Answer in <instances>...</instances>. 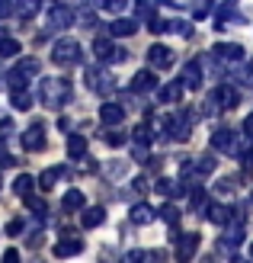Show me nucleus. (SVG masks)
<instances>
[{"label": "nucleus", "instance_id": "obj_1", "mask_svg": "<svg viewBox=\"0 0 253 263\" xmlns=\"http://www.w3.org/2000/svg\"><path fill=\"white\" fill-rule=\"evenodd\" d=\"M71 97H74V87H71V81H64V77H45V81L38 84V100H42V106H48V109H61Z\"/></svg>", "mask_w": 253, "mask_h": 263}, {"label": "nucleus", "instance_id": "obj_2", "mask_svg": "<svg viewBox=\"0 0 253 263\" xmlns=\"http://www.w3.org/2000/svg\"><path fill=\"white\" fill-rule=\"evenodd\" d=\"M192 122H196V112H192V106L170 112L167 119H164V138L186 141V138H189V132H192Z\"/></svg>", "mask_w": 253, "mask_h": 263}, {"label": "nucleus", "instance_id": "obj_3", "mask_svg": "<svg viewBox=\"0 0 253 263\" xmlns=\"http://www.w3.org/2000/svg\"><path fill=\"white\" fill-rule=\"evenodd\" d=\"M215 167H218V161L211 154L189 157V161H183V167H180V180L183 183H199V180H205V177L215 174Z\"/></svg>", "mask_w": 253, "mask_h": 263}, {"label": "nucleus", "instance_id": "obj_4", "mask_svg": "<svg viewBox=\"0 0 253 263\" xmlns=\"http://www.w3.org/2000/svg\"><path fill=\"white\" fill-rule=\"evenodd\" d=\"M87 84H90L93 93H100V97H112V93H115V87H119L115 74L106 68L103 61H100V64H93V68H87Z\"/></svg>", "mask_w": 253, "mask_h": 263}, {"label": "nucleus", "instance_id": "obj_5", "mask_svg": "<svg viewBox=\"0 0 253 263\" xmlns=\"http://www.w3.org/2000/svg\"><path fill=\"white\" fill-rule=\"evenodd\" d=\"M38 58H23L20 64H13L10 68V74H7V84H10V90H29V77L32 74H38Z\"/></svg>", "mask_w": 253, "mask_h": 263}, {"label": "nucleus", "instance_id": "obj_6", "mask_svg": "<svg viewBox=\"0 0 253 263\" xmlns=\"http://www.w3.org/2000/svg\"><path fill=\"white\" fill-rule=\"evenodd\" d=\"M237 100H241V97H237V90L231 84H218L208 93V100H205V112L211 116V112H221V109H234Z\"/></svg>", "mask_w": 253, "mask_h": 263}, {"label": "nucleus", "instance_id": "obj_7", "mask_svg": "<svg viewBox=\"0 0 253 263\" xmlns=\"http://www.w3.org/2000/svg\"><path fill=\"white\" fill-rule=\"evenodd\" d=\"M51 61L61 64V68H68V64H77V61H81V42H77V39H71V35L58 39V42L51 45Z\"/></svg>", "mask_w": 253, "mask_h": 263}, {"label": "nucleus", "instance_id": "obj_8", "mask_svg": "<svg viewBox=\"0 0 253 263\" xmlns=\"http://www.w3.org/2000/svg\"><path fill=\"white\" fill-rule=\"evenodd\" d=\"M93 55L103 64H119V61H128V51L125 48H115L112 45V35H96L93 39Z\"/></svg>", "mask_w": 253, "mask_h": 263}, {"label": "nucleus", "instance_id": "obj_9", "mask_svg": "<svg viewBox=\"0 0 253 263\" xmlns=\"http://www.w3.org/2000/svg\"><path fill=\"white\" fill-rule=\"evenodd\" d=\"M221 251H237V247L244 244V218H231L228 225H221Z\"/></svg>", "mask_w": 253, "mask_h": 263}, {"label": "nucleus", "instance_id": "obj_10", "mask_svg": "<svg viewBox=\"0 0 253 263\" xmlns=\"http://www.w3.org/2000/svg\"><path fill=\"white\" fill-rule=\"evenodd\" d=\"M211 151L237 154V132L234 128H215V132H211Z\"/></svg>", "mask_w": 253, "mask_h": 263}, {"label": "nucleus", "instance_id": "obj_11", "mask_svg": "<svg viewBox=\"0 0 253 263\" xmlns=\"http://www.w3.org/2000/svg\"><path fill=\"white\" fill-rule=\"evenodd\" d=\"M45 23L51 26V29H71V26L77 23V16H74V10L71 7H51L48 13H45Z\"/></svg>", "mask_w": 253, "mask_h": 263}, {"label": "nucleus", "instance_id": "obj_12", "mask_svg": "<svg viewBox=\"0 0 253 263\" xmlns=\"http://www.w3.org/2000/svg\"><path fill=\"white\" fill-rule=\"evenodd\" d=\"M244 55H247V51H244V45H241V42H215V45H211V58L228 61V64L241 61Z\"/></svg>", "mask_w": 253, "mask_h": 263}, {"label": "nucleus", "instance_id": "obj_13", "mask_svg": "<svg viewBox=\"0 0 253 263\" xmlns=\"http://www.w3.org/2000/svg\"><path fill=\"white\" fill-rule=\"evenodd\" d=\"M205 218L211 221V225H228L231 218H244V212H241V209H234V205H221V202H215V205L205 209Z\"/></svg>", "mask_w": 253, "mask_h": 263}, {"label": "nucleus", "instance_id": "obj_14", "mask_svg": "<svg viewBox=\"0 0 253 263\" xmlns=\"http://www.w3.org/2000/svg\"><path fill=\"white\" fill-rule=\"evenodd\" d=\"M20 144H23L26 151H42V148H45V125H42V122H32V125L20 135Z\"/></svg>", "mask_w": 253, "mask_h": 263}, {"label": "nucleus", "instance_id": "obj_15", "mask_svg": "<svg viewBox=\"0 0 253 263\" xmlns=\"http://www.w3.org/2000/svg\"><path fill=\"white\" fill-rule=\"evenodd\" d=\"M154 90H157V74H154V68H144V71H138L135 77H131V93H135V97L154 93Z\"/></svg>", "mask_w": 253, "mask_h": 263}, {"label": "nucleus", "instance_id": "obj_16", "mask_svg": "<svg viewBox=\"0 0 253 263\" xmlns=\"http://www.w3.org/2000/svg\"><path fill=\"white\" fill-rule=\"evenodd\" d=\"M173 58H177V55H173V48H167V45H161V42L148 48V64H151L154 71H164V68H170V64H173Z\"/></svg>", "mask_w": 253, "mask_h": 263}, {"label": "nucleus", "instance_id": "obj_17", "mask_svg": "<svg viewBox=\"0 0 253 263\" xmlns=\"http://www.w3.org/2000/svg\"><path fill=\"white\" fill-rule=\"evenodd\" d=\"M202 64L199 61H186L183 64V74H180V84H183V90H199L202 87Z\"/></svg>", "mask_w": 253, "mask_h": 263}, {"label": "nucleus", "instance_id": "obj_18", "mask_svg": "<svg viewBox=\"0 0 253 263\" xmlns=\"http://www.w3.org/2000/svg\"><path fill=\"white\" fill-rule=\"evenodd\" d=\"M177 257L180 260H192L196 257V251H199V234L196 231H186V234H177Z\"/></svg>", "mask_w": 253, "mask_h": 263}, {"label": "nucleus", "instance_id": "obj_19", "mask_svg": "<svg viewBox=\"0 0 253 263\" xmlns=\"http://www.w3.org/2000/svg\"><path fill=\"white\" fill-rule=\"evenodd\" d=\"M122 119H125V106L122 103H103L100 106V122L109 128V125H122Z\"/></svg>", "mask_w": 253, "mask_h": 263}, {"label": "nucleus", "instance_id": "obj_20", "mask_svg": "<svg viewBox=\"0 0 253 263\" xmlns=\"http://www.w3.org/2000/svg\"><path fill=\"white\" fill-rule=\"evenodd\" d=\"M128 218H131V225L144 228V225H151V221L157 218V209L148 205V202H135V205H131V212H128Z\"/></svg>", "mask_w": 253, "mask_h": 263}, {"label": "nucleus", "instance_id": "obj_21", "mask_svg": "<svg viewBox=\"0 0 253 263\" xmlns=\"http://www.w3.org/2000/svg\"><path fill=\"white\" fill-rule=\"evenodd\" d=\"M157 103H164V106H170V103H180L183 100V84H157Z\"/></svg>", "mask_w": 253, "mask_h": 263}, {"label": "nucleus", "instance_id": "obj_22", "mask_svg": "<svg viewBox=\"0 0 253 263\" xmlns=\"http://www.w3.org/2000/svg\"><path fill=\"white\" fill-rule=\"evenodd\" d=\"M106 32H109L112 39H128V35H135V32H138V20H131V16H119Z\"/></svg>", "mask_w": 253, "mask_h": 263}, {"label": "nucleus", "instance_id": "obj_23", "mask_svg": "<svg viewBox=\"0 0 253 263\" xmlns=\"http://www.w3.org/2000/svg\"><path fill=\"white\" fill-rule=\"evenodd\" d=\"M161 196H167V199H180V196H186V186H183V180H170V177H161L157 180V186H154Z\"/></svg>", "mask_w": 253, "mask_h": 263}, {"label": "nucleus", "instance_id": "obj_24", "mask_svg": "<svg viewBox=\"0 0 253 263\" xmlns=\"http://www.w3.org/2000/svg\"><path fill=\"white\" fill-rule=\"evenodd\" d=\"M77 254H84V241L81 238H64L55 244V257H77Z\"/></svg>", "mask_w": 253, "mask_h": 263}, {"label": "nucleus", "instance_id": "obj_25", "mask_svg": "<svg viewBox=\"0 0 253 263\" xmlns=\"http://www.w3.org/2000/svg\"><path fill=\"white\" fill-rule=\"evenodd\" d=\"M87 205V196L81 193V190H68V193H64L61 196V209H64V212H81V209Z\"/></svg>", "mask_w": 253, "mask_h": 263}, {"label": "nucleus", "instance_id": "obj_26", "mask_svg": "<svg viewBox=\"0 0 253 263\" xmlns=\"http://www.w3.org/2000/svg\"><path fill=\"white\" fill-rule=\"evenodd\" d=\"M42 10V0H13V16L20 20H32Z\"/></svg>", "mask_w": 253, "mask_h": 263}, {"label": "nucleus", "instance_id": "obj_27", "mask_svg": "<svg viewBox=\"0 0 253 263\" xmlns=\"http://www.w3.org/2000/svg\"><path fill=\"white\" fill-rule=\"evenodd\" d=\"M103 221H106V209L103 205H84V215H81V225L84 228H100L103 225Z\"/></svg>", "mask_w": 253, "mask_h": 263}, {"label": "nucleus", "instance_id": "obj_28", "mask_svg": "<svg viewBox=\"0 0 253 263\" xmlns=\"http://www.w3.org/2000/svg\"><path fill=\"white\" fill-rule=\"evenodd\" d=\"M64 174H68V167H64V164H58V167H48L45 174L38 177V190H45V193H48V190L55 186V183H58V180H61Z\"/></svg>", "mask_w": 253, "mask_h": 263}, {"label": "nucleus", "instance_id": "obj_29", "mask_svg": "<svg viewBox=\"0 0 253 263\" xmlns=\"http://www.w3.org/2000/svg\"><path fill=\"white\" fill-rule=\"evenodd\" d=\"M157 218H161V221H167V225H180L183 212H180V205L173 202V199H167V205H161V209H157Z\"/></svg>", "mask_w": 253, "mask_h": 263}, {"label": "nucleus", "instance_id": "obj_30", "mask_svg": "<svg viewBox=\"0 0 253 263\" xmlns=\"http://www.w3.org/2000/svg\"><path fill=\"white\" fill-rule=\"evenodd\" d=\"M131 138H135V148H151V141H154V132L148 125V119H144L135 132H131Z\"/></svg>", "mask_w": 253, "mask_h": 263}, {"label": "nucleus", "instance_id": "obj_31", "mask_svg": "<svg viewBox=\"0 0 253 263\" xmlns=\"http://www.w3.org/2000/svg\"><path fill=\"white\" fill-rule=\"evenodd\" d=\"M13 193H16L20 199H26L29 193H35V180H32L29 174H20L16 180H13Z\"/></svg>", "mask_w": 253, "mask_h": 263}, {"label": "nucleus", "instance_id": "obj_32", "mask_svg": "<svg viewBox=\"0 0 253 263\" xmlns=\"http://www.w3.org/2000/svg\"><path fill=\"white\" fill-rule=\"evenodd\" d=\"M68 157H87V138L84 135H68Z\"/></svg>", "mask_w": 253, "mask_h": 263}, {"label": "nucleus", "instance_id": "obj_33", "mask_svg": "<svg viewBox=\"0 0 253 263\" xmlns=\"http://www.w3.org/2000/svg\"><path fill=\"white\" fill-rule=\"evenodd\" d=\"M23 51L20 39H10V35H0V58H16Z\"/></svg>", "mask_w": 253, "mask_h": 263}, {"label": "nucleus", "instance_id": "obj_34", "mask_svg": "<svg viewBox=\"0 0 253 263\" xmlns=\"http://www.w3.org/2000/svg\"><path fill=\"white\" fill-rule=\"evenodd\" d=\"M189 205H192L196 215H205V209H208V193H205V190H192V193H189Z\"/></svg>", "mask_w": 253, "mask_h": 263}, {"label": "nucleus", "instance_id": "obj_35", "mask_svg": "<svg viewBox=\"0 0 253 263\" xmlns=\"http://www.w3.org/2000/svg\"><path fill=\"white\" fill-rule=\"evenodd\" d=\"M93 4H96V10H103V13H125V7L131 0H93Z\"/></svg>", "mask_w": 253, "mask_h": 263}, {"label": "nucleus", "instance_id": "obj_36", "mask_svg": "<svg viewBox=\"0 0 253 263\" xmlns=\"http://www.w3.org/2000/svg\"><path fill=\"white\" fill-rule=\"evenodd\" d=\"M167 32H177L183 39H189L192 35V23L189 20H167Z\"/></svg>", "mask_w": 253, "mask_h": 263}, {"label": "nucleus", "instance_id": "obj_37", "mask_svg": "<svg viewBox=\"0 0 253 263\" xmlns=\"http://www.w3.org/2000/svg\"><path fill=\"white\" fill-rule=\"evenodd\" d=\"M10 103H13V109H29L32 106V97L29 93H26V90H13V93H10Z\"/></svg>", "mask_w": 253, "mask_h": 263}, {"label": "nucleus", "instance_id": "obj_38", "mask_svg": "<svg viewBox=\"0 0 253 263\" xmlns=\"http://www.w3.org/2000/svg\"><path fill=\"white\" fill-rule=\"evenodd\" d=\"M215 190L218 196H234V190H237V183H234V177H221V180H215Z\"/></svg>", "mask_w": 253, "mask_h": 263}, {"label": "nucleus", "instance_id": "obj_39", "mask_svg": "<svg viewBox=\"0 0 253 263\" xmlns=\"http://www.w3.org/2000/svg\"><path fill=\"white\" fill-rule=\"evenodd\" d=\"M103 141L109 144V148H122V144L128 141V135H122V132H115V125H109V132L103 135Z\"/></svg>", "mask_w": 253, "mask_h": 263}, {"label": "nucleus", "instance_id": "obj_40", "mask_svg": "<svg viewBox=\"0 0 253 263\" xmlns=\"http://www.w3.org/2000/svg\"><path fill=\"white\" fill-rule=\"evenodd\" d=\"M157 16V10H154V4H151V0H141V4H138V20H144V23H151Z\"/></svg>", "mask_w": 253, "mask_h": 263}, {"label": "nucleus", "instance_id": "obj_41", "mask_svg": "<svg viewBox=\"0 0 253 263\" xmlns=\"http://www.w3.org/2000/svg\"><path fill=\"white\" fill-rule=\"evenodd\" d=\"M23 231H26V221H23V218L7 221V234H10V238H16V234H23Z\"/></svg>", "mask_w": 253, "mask_h": 263}, {"label": "nucleus", "instance_id": "obj_42", "mask_svg": "<svg viewBox=\"0 0 253 263\" xmlns=\"http://www.w3.org/2000/svg\"><path fill=\"white\" fill-rule=\"evenodd\" d=\"M241 167L244 170H253V141H250V148L241 151Z\"/></svg>", "mask_w": 253, "mask_h": 263}, {"label": "nucleus", "instance_id": "obj_43", "mask_svg": "<svg viewBox=\"0 0 253 263\" xmlns=\"http://www.w3.org/2000/svg\"><path fill=\"white\" fill-rule=\"evenodd\" d=\"M125 170H128V164L122 161V164H109V167H106V174H109V177H125Z\"/></svg>", "mask_w": 253, "mask_h": 263}, {"label": "nucleus", "instance_id": "obj_44", "mask_svg": "<svg viewBox=\"0 0 253 263\" xmlns=\"http://www.w3.org/2000/svg\"><path fill=\"white\" fill-rule=\"evenodd\" d=\"M13 135V119H0V141H7Z\"/></svg>", "mask_w": 253, "mask_h": 263}, {"label": "nucleus", "instance_id": "obj_45", "mask_svg": "<svg viewBox=\"0 0 253 263\" xmlns=\"http://www.w3.org/2000/svg\"><path fill=\"white\" fill-rule=\"evenodd\" d=\"M241 128H244V138H247V141H253V112L244 119V125H241Z\"/></svg>", "mask_w": 253, "mask_h": 263}, {"label": "nucleus", "instance_id": "obj_46", "mask_svg": "<svg viewBox=\"0 0 253 263\" xmlns=\"http://www.w3.org/2000/svg\"><path fill=\"white\" fill-rule=\"evenodd\" d=\"M55 4H61V7H71V10H77V7H87L90 0H55Z\"/></svg>", "mask_w": 253, "mask_h": 263}, {"label": "nucleus", "instance_id": "obj_47", "mask_svg": "<svg viewBox=\"0 0 253 263\" xmlns=\"http://www.w3.org/2000/svg\"><path fill=\"white\" fill-rule=\"evenodd\" d=\"M131 190H135V193H148V180H144V177H135V183H131Z\"/></svg>", "mask_w": 253, "mask_h": 263}, {"label": "nucleus", "instance_id": "obj_48", "mask_svg": "<svg viewBox=\"0 0 253 263\" xmlns=\"http://www.w3.org/2000/svg\"><path fill=\"white\" fill-rule=\"evenodd\" d=\"M16 257H20V251H13V247H10V251L4 254V260H7V263H10V260H16Z\"/></svg>", "mask_w": 253, "mask_h": 263}, {"label": "nucleus", "instance_id": "obj_49", "mask_svg": "<svg viewBox=\"0 0 253 263\" xmlns=\"http://www.w3.org/2000/svg\"><path fill=\"white\" fill-rule=\"evenodd\" d=\"M151 4H164V7H177V0H151Z\"/></svg>", "mask_w": 253, "mask_h": 263}, {"label": "nucleus", "instance_id": "obj_50", "mask_svg": "<svg viewBox=\"0 0 253 263\" xmlns=\"http://www.w3.org/2000/svg\"><path fill=\"white\" fill-rule=\"evenodd\" d=\"M250 260H253V244H250Z\"/></svg>", "mask_w": 253, "mask_h": 263}, {"label": "nucleus", "instance_id": "obj_51", "mask_svg": "<svg viewBox=\"0 0 253 263\" xmlns=\"http://www.w3.org/2000/svg\"><path fill=\"white\" fill-rule=\"evenodd\" d=\"M0 35H4V26H0Z\"/></svg>", "mask_w": 253, "mask_h": 263}, {"label": "nucleus", "instance_id": "obj_52", "mask_svg": "<svg viewBox=\"0 0 253 263\" xmlns=\"http://www.w3.org/2000/svg\"><path fill=\"white\" fill-rule=\"evenodd\" d=\"M250 68H253V61H250Z\"/></svg>", "mask_w": 253, "mask_h": 263}, {"label": "nucleus", "instance_id": "obj_53", "mask_svg": "<svg viewBox=\"0 0 253 263\" xmlns=\"http://www.w3.org/2000/svg\"><path fill=\"white\" fill-rule=\"evenodd\" d=\"M0 186H4V183H0Z\"/></svg>", "mask_w": 253, "mask_h": 263}]
</instances>
